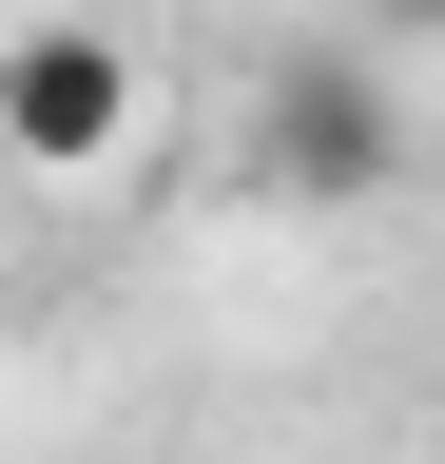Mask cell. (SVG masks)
Here are the masks:
<instances>
[{"label":"cell","instance_id":"cell-1","mask_svg":"<svg viewBox=\"0 0 445 464\" xmlns=\"http://www.w3.org/2000/svg\"><path fill=\"white\" fill-rule=\"evenodd\" d=\"M252 194L271 213H387L407 194V58H368V39H291V58H252Z\"/></svg>","mask_w":445,"mask_h":464},{"label":"cell","instance_id":"cell-2","mask_svg":"<svg viewBox=\"0 0 445 464\" xmlns=\"http://www.w3.org/2000/svg\"><path fill=\"white\" fill-rule=\"evenodd\" d=\"M136 116H155L136 39H97V20H20V39H0V174L78 194V174L136 155Z\"/></svg>","mask_w":445,"mask_h":464},{"label":"cell","instance_id":"cell-3","mask_svg":"<svg viewBox=\"0 0 445 464\" xmlns=\"http://www.w3.org/2000/svg\"><path fill=\"white\" fill-rule=\"evenodd\" d=\"M407 39H445V0H368V58H407Z\"/></svg>","mask_w":445,"mask_h":464}]
</instances>
